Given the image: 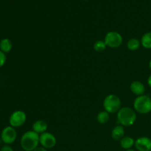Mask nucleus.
Wrapping results in <instances>:
<instances>
[{
    "instance_id": "nucleus-1",
    "label": "nucleus",
    "mask_w": 151,
    "mask_h": 151,
    "mask_svg": "<svg viewBox=\"0 0 151 151\" xmlns=\"http://www.w3.org/2000/svg\"><path fill=\"white\" fill-rule=\"evenodd\" d=\"M39 137V134L32 130L25 132L20 140L22 148L24 151H33L40 144Z\"/></svg>"
},
{
    "instance_id": "nucleus-2",
    "label": "nucleus",
    "mask_w": 151,
    "mask_h": 151,
    "mask_svg": "<svg viewBox=\"0 0 151 151\" xmlns=\"http://www.w3.org/2000/svg\"><path fill=\"white\" fill-rule=\"evenodd\" d=\"M117 121L123 127L134 125L137 120V114L134 109L129 107L121 108L117 112Z\"/></svg>"
},
{
    "instance_id": "nucleus-3",
    "label": "nucleus",
    "mask_w": 151,
    "mask_h": 151,
    "mask_svg": "<svg viewBox=\"0 0 151 151\" xmlns=\"http://www.w3.org/2000/svg\"><path fill=\"white\" fill-rule=\"evenodd\" d=\"M134 109L141 114H147L151 111V98L148 95L138 96L134 100Z\"/></svg>"
},
{
    "instance_id": "nucleus-4",
    "label": "nucleus",
    "mask_w": 151,
    "mask_h": 151,
    "mask_svg": "<svg viewBox=\"0 0 151 151\" xmlns=\"http://www.w3.org/2000/svg\"><path fill=\"white\" fill-rule=\"evenodd\" d=\"M121 105L120 98L116 94H109L103 100V108L109 114L117 113L121 109Z\"/></svg>"
},
{
    "instance_id": "nucleus-5",
    "label": "nucleus",
    "mask_w": 151,
    "mask_h": 151,
    "mask_svg": "<svg viewBox=\"0 0 151 151\" xmlns=\"http://www.w3.org/2000/svg\"><path fill=\"white\" fill-rule=\"evenodd\" d=\"M122 35L116 31H110L107 32L104 38V41L106 46L111 48H118L122 44Z\"/></svg>"
},
{
    "instance_id": "nucleus-6",
    "label": "nucleus",
    "mask_w": 151,
    "mask_h": 151,
    "mask_svg": "<svg viewBox=\"0 0 151 151\" xmlns=\"http://www.w3.org/2000/svg\"><path fill=\"white\" fill-rule=\"evenodd\" d=\"M27 120V115L24 111L21 110L15 111L11 114L9 118V123L13 128H19L22 126Z\"/></svg>"
},
{
    "instance_id": "nucleus-7",
    "label": "nucleus",
    "mask_w": 151,
    "mask_h": 151,
    "mask_svg": "<svg viewBox=\"0 0 151 151\" xmlns=\"http://www.w3.org/2000/svg\"><path fill=\"white\" fill-rule=\"evenodd\" d=\"M0 138L2 140V142L5 145L13 144L17 138V132L16 129L12 126H7L2 130Z\"/></svg>"
},
{
    "instance_id": "nucleus-8",
    "label": "nucleus",
    "mask_w": 151,
    "mask_h": 151,
    "mask_svg": "<svg viewBox=\"0 0 151 151\" xmlns=\"http://www.w3.org/2000/svg\"><path fill=\"white\" fill-rule=\"evenodd\" d=\"M39 142L42 147L46 149L52 148L55 146L57 140L55 137L50 132H44L40 134Z\"/></svg>"
},
{
    "instance_id": "nucleus-9",
    "label": "nucleus",
    "mask_w": 151,
    "mask_h": 151,
    "mask_svg": "<svg viewBox=\"0 0 151 151\" xmlns=\"http://www.w3.org/2000/svg\"><path fill=\"white\" fill-rule=\"evenodd\" d=\"M135 148L138 151H150L151 139L147 137H141L135 140Z\"/></svg>"
},
{
    "instance_id": "nucleus-10",
    "label": "nucleus",
    "mask_w": 151,
    "mask_h": 151,
    "mask_svg": "<svg viewBox=\"0 0 151 151\" xmlns=\"http://www.w3.org/2000/svg\"><path fill=\"white\" fill-rule=\"evenodd\" d=\"M130 89L133 94L137 96L143 95L145 92V86L144 84L139 81H134L130 85Z\"/></svg>"
},
{
    "instance_id": "nucleus-11",
    "label": "nucleus",
    "mask_w": 151,
    "mask_h": 151,
    "mask_svg": "<svg viewBox=\"0 0 151 151\" xmlns=\"http://www.w3.org/2000/svg\"><path fill=\"white\" fill-rule=\"evenodd\" d=\"M47 128H48V125H47V122L42 119H38V120L35 121L33 124H32V131H35V133L40 134H43L44 132H47Z\"/></svg>"
},
{
    "instance_id": "nucleus-12",
    "label": "nucleus",
    "mask_w": 151,
    "mask_h": 151,
    "mask_svg": "<svg viewBox=\"0 0 151 151\" xmlns=\"http://www.w3.org/2000/svg\"><path fill=\"white\" fill-rule=\"evenodd\" d=\"M124 135H125V129L124 127L121 125L115 126L111 131L112 139L116 141L122 139L124 137Z\"/></svg>"
},
{
    "instance_id": "nucleus-13",
    "label": "nucleus",
    "mask_w": 151,
    "mask_h": 151,
    "mask_svg": "<svg viewBox=\"0 0 151 151\" xmlns=\"http://www.w3.org/2000/svg\"><path fill=\"white\" fill-rule=\"evenodd\" d=\"M119 145L121 147L125 150L131 149L135 145V140L131 137H124L121 140H119Z\"/></svg>"
},
{
    "instance_id": "nucleus-14",
    "label": "nucleus",
    "mask_w": 151,
    "mask_h": 151,
    "mask_svg": "<svg viewBox=\"0 0 151 151\" xmlns=\"http://www.w3.org/2000/svg\"><path fill=\"white\" fill-rule=\"evenodd\" d=\"M13 44L9 38H3L0 41V50L4 53H8L11 51Z\"/></svg>"
},
{
    "instance_id": "nucleus-15",
    "label": "nucleus",
    "mask_w": 151,
    "mask_h": 151,
    "mask_svg": "<svg viewBox=\"0 0 151 151\" xmlns=\"http://www.w3.org/2000/svg\"><path fill=\"white\" fill-rule=\"evenodd\" d=\"M141 45L144 48L151 49V32H147L145 33L141 38Z\"/></svg>"
},
{
    "instance_id": "nucleus-16",
    "label": "nucleus",
    "mask_w": 151,
    "mask_h": 151,
    "mask_svg": "<svg viewBox=\"0 0 151 151\" xmlns=\"http://www.w3.org/2000/svg\"><path fill=\"white\" fill-rule=\"evenodd\" d=\"M109 114H110L106 111H102L97 114V121L100 124H102V125L106 124L109 121V119H110V115Z\"/></svg>"
},
{
    "instance_id": "nucleus-17",
    "label": "nucleus",
    "mask_w": 151,
    "mask_h": 151,
    "mask_svg": "<svg viewBox=\"0 0 151 151\" xmlns=\"http://www.w3.org/2000/svg\"><path fill=\"white\" fill-rule=\"evenodd\" d=\"M141 45V41L137 38H131L129 41L127 42V47L129 50L131 51H135L138 50Z\"/></svg>"
},
{
    "instance_id": "nucleus-18",
    "label": "nucleus",
    "mask_w": 151,
    "mask_h": 151,
    "mask_svg": "<svg viewBox=\"0 0 151 151\" xmlns=\"http://www.w3.org/2000/svg\"><path fill=\"white\" fill-rule=\"evenodd\" d=\"M106 44L104 41L102 40H98L94 44V50L97 52H102L104 51L106 48Z\"/></svg>"
},
{
    "instance_id": "nucleus-19",
    "label": "nucleus",
    "mask_w": 151,
    "mask_h": 151,
    "mask_svg": "<svg viewBox=\"0 0 151 151\" xmlns=\"http://www.w3.org/2000/svg\"><path fill=\"white\" fill-rule=\"evenodd\" d=\"M6 60H7V57H6L5 53H4L0 50V67L4 66L6 62Z\"/></svg>"
},
{
    "instance_id": "nucleus-20",
    "label": "nucleus",
    "mask_w": 151,
    "mask_h": 151,
    "mask_svg": "<svg viewBox=\"0 0 151 151\" xmlns=\"http://www.w3.org/2000/svg\"><path fill=\"white\" fill-rule=\"evenodd\" d=\"M0 151H14V150H13V149L12 148L10 145H5L2 146V147H1V150H0Z\"/></svg>"
},
{
    "instance_id": "nucleus-21",
    "label": "nucleus",
    "mask_w": 151,
    "mask_h": 151,
    "mask_svg": "<svg viewBox=\"0 0 151 151\" xmlns=\"http://www.w3.org/2000/svg\"><path fill=\"white\" fill-rule=\"evenodd\" d=\"M33 151H47V149L41 146V147H37Z\"/></svg>"
},
{
    "instance_id": "nucleus-22",
    "label": "nucleus",
    "mask_w": 151,
    "mask_h": 151,
    "mask_svg": "<svg viewBox=\"0 0 151 151\" xmlns=\"http://www.w3.org/2000/svg\"><path fill=\"white\" fill-rule=\"evenodd\" d=\"M147 84H148L149 86L151 88V75L148 77V78H147Z\"/></svg>"
},
{
    "instance_id": "nucleus-23",
    "label": "nucleus",
    "mask_w": 151,
    "mask_h": 151,
    "mask_svg": "<svg viewBox=\"0 0 151 151\" xmlns=\"http://www.w3.org/2000/svg\"><path fill=\"white\" fill-rule=\"evenodd\" d=\"M125 151H137V150H134V149H128V150H126Z\"/></svg>"
},
{
    "instance_id": "nucleus-24",
    "label": "nucleus",
    "mask_w": 151,
    "mask_h": 151,
    "mask_svg": "<svg viewBox=\"0 0 151 151\" xmlns=\"http://www.w3.org/2000/svg\"><path fill=\"white\" fill-rule=\"evenodd\" d=\"M149 68H150L151 70V60H150V62H149Z\"/></svg>"
},
{
    "instance_id": "nucleus-25",
    "label": "nucleus",
    "mask_w": 151,
    "mask_h": 151,
    "mask_svg": "<svg viewBox=\"0 0 151 151\" xmlns=\"http://www.w3.org/2000/svg\"><path fill=\"white\" fill-rule=\"evenodd\" d=\"M1 142H2V140H1V138H0V145H1Z\"/></svg>"
},
{
    "instance_id": "nucleus-26",
    "label": "nucleus",
    "mask_w": 151,
    "mask_h": 151,
    "mask_svg": "<svg viewBox=\"0 0 151 151\" xmlns=\"http://www.w3.org/2000/svg\"><path fill=\"white\" fill-rule=\"evenodd\" d=\"M83 1H88V0H83Z\"/></svg>"
}]
</instances>
